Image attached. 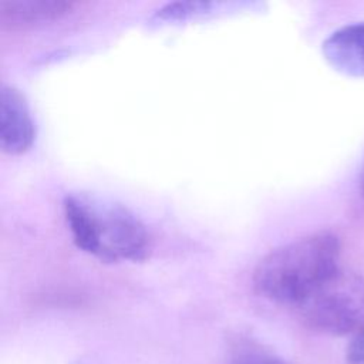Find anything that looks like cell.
<instances>
[{
  "label": "cell",
  "mask_w": 364,
  "mask_h": 364,
  "mask_svg": "<svg viewBox=\"0 0 364 364\" xmlns=\"http://www.w3.org/2000/svg\"><path fill=\"white\" fill-rule=\"evenodd\" d=\"M338 260L337 236L316 232L263 256L253 270V286L272 301L297 307L338 274Z\"/></svg>",
  "instance_id": "1"
},
{
  "label": "cell",
  "mask_w": 364,
  "mask_h": 364,
  "mask_svg": "<svg viewBox=\"0 0 364 364\" xmlns=\"http://www.w3.org/2000/svg\"><path fill=\"white\" fill-rule=\"evenodd\" d=\"M64 215L74 243L105 262L141 260L151 246L145 225L127 208L87 195H67Z\"/></svg>",
  "instance_id": "2"
},
{
  "label": "cell",
  "mask_w": 364,
  "mask_h": 364,
  "mask_svg": "<svg viewBox=\"0 0 364 364\" xmlns=\"http://www.w3.org/2000/svg\"><path fill=\"white\" fill-rule=\"evenodd\" d=\"M296 309L311 330L331 336L353 334L364 324V279L340 270Z\"/></svg>",
  "instance_id": "3"
},
{
  "label": "cell",
  "mask_w": 364,
  "mask_h": 364,
  "mask_svg": "<svg viewBox=\"0 0 364 364\" xmlns=\"http://www.w3.org/2000/svg\"><path fill=\"white\" fill-rule=\"evenodd\" d=\"M36 135L34 121L24 95L13 85L0 90V145L7 154H21L30 148Z\"/></svg>",
  "instance_id": "4"
},
{
  "label": "cell",
  "mask_w": 364,
  "mask_h": 364,
  "mask_svg": "<svg viewBox=\"0 0 364 364\" xmlns=\"http://www.w3.org/2000/svg\"><path fill=\"white\" fill-rule=\"evenodd\" d=\"M323 53L336 70L364 77V21L347 24L331 33L323 43Z\"/></svg>",
  "instance_id": "5"
},
{
  "label": "cell",
  "mask_w": 364,
  "mask_h": 364,
  "mask_svg": "<svg viewBox=\"0 0 364 364\" xmlns=\"http://www.w3.org/2000/svg\"><path fill=\"white\" fill-rule=\"evenodd\" d=\"M73 7L65 0H0L1 26L17 28L53 20Z\"/></svg>",
  "instance_id": "6"
},
{
  "label": "cell",
  "mask_w": 364,
  "mask_h": 364,
  "mask_svg": "<svg viewBox=\"0 0 364 364\" xmlns=\"http://www.w3.org/2000/svg\"><path fill=\"white\" fill-rule=\"evenodd\" d=\"M226 364H287L280 357L274 355L272 351L263 348L262 346L242 340L236 344L232 351L230 358Z\"/></svg>",
  "instance_id": "7"
},
{
  "label": "cell",
  "mask_w": 364,
  "mask_h": 364,
  "mask_svg": "<svg viewBox=\"0 0 364 364\" xmlns=\"http://www.w3.org/2000/svg\"><path fill=\"white\" fill-rule=\"evenodd\" d=\"M210 6L212 3L208 1H176L165 4L162 9L156 11V16L162 18H181L192 13L206 10Z\"/></svg>",
  "instance_id": "8"
},
{
  "label": "cell",
  "mask_w": 364,
  "mask_h": 364,
  "mask_svg": "<svg viewBox=\"0 0 364 364\" xmlns=\"http://www.w3.org/2000/svg\"><path fill=\"white\" fill-rule=\"evenodd\" d=\"M347 364H364V324L353 333L346 351Z\"/></svg>",
  "instance_id": "9"
},
{
  "label": "cell",
  "mask_w": 364,
  "mask_h": 364,
  "mask_svg": "<svg viewBox=\"0 0 364 364\" xmlns=\"http://www.w3.org/2000/svg\"><path fill=\"white\" fill-rule=\"evenodd\" d=\"M363 192H364V181H363Z\"/></svg>",
  "instance_id": "10"
}]
</instances>
